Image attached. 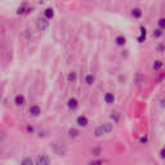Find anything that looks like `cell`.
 Listing matches in <instances>:
<instances>
[{
	"instance_id": "cell-1",
	"label": "cell",
	"mask_w": 165,
	"mask_h": 165,
	"mask_svg": "<svg viewBox=\"0 0 165 165\" xmlns=\"http://www.w3.org/2000/svg\"><path fill=\"white\" fill-rule=\"evenodd\" d=\"M52 150L53 152L58 156H65L66 152H67V147H66L63 143H59V142H54L52 143Z\"/></svg>"
},
{
	"instance_id": "cell-2",
	"label": "cell",
	"mask_w": 165,
	"mask_h": 165,
	"mask_svg": "<svg viewBox=\"0 0 165 165\" xmlns=\"http://www.w3.org/2000/svg\"><path fill=\"white\" fill-rule=\"evenodd\" d=\"M111 130H112V125H111V124H103V125L97 126V128H96V132H94V134H96L97 137H100V135H102V134L110 133Z\"/></svg>"
},
{
	"instance_id": "cell-3",
	"label": "cell",
	"mask_w": 165,
	"mask_h": 165,
	"mask_svg": "<svg viewBox=\"0 0 165 165\" xmlns=\"http://www.w3.org/2000/svg\"><path fill=\"white\" fill-rule=\"evenodd\" d=\"M49 164H51V160H49V157L45 155V153L39 155L36 157V165H49Z\"/></svg>"
},
{
	"instance_id": "cell-4",
	"label": "cell",
	"mask_w": 165,
	"mask_h": 165,
	"mask_svg": "<svg viewBox=\"0 0 165 165\" xmlns=\"http://www.w3.org/2000/svg\"><path fill=\"white\" fill-rule=\"evenodd\" d=\"M76 121H78V125H79V126H86V125H88V119H86L85 116H79Z\"/></svg>"
},
{
	"instance_id": "cell-5",
	"label": "cell",
	"mask_w": 165,
	"mask_h": 165,
	"mask_svg": "<svg viewBox=\"0 0 165 165\" xmlns=\"http://www.w3.org/2000/svg\"><path fill=\"white\" fill-rule=\"evenodd\" d=\"M67 104H68V107H70L71 110H75L76 107H78V101H76L75 98H70L68 102H67Z\"/></svg>"
},
{
	"instance_id": "cell-6",
	"label": "cell",
	"mask_w": 165,
	"mask_h": 165,
	"mask_svg": "<svg viewBox=\"0 0 165 165\" xmlns=\"http://www.w3.org/2000/svg\"><path fill=\"white\" fill-rule=\"evenodd\" d=\"M104 101H106V103H114L115 97H114L112 93H106V96H104Z\"/></svg>"
},
{
	"instance_id": "cell-7",
	"label": "cell",
	"mask_w": 165,
	"mask_h": 165,
	"mask_svg": "<svg viewBox=\"0 0 165 165\" xmlns=\"http://www.w3.org/2000/svg\"><path fill=\"white\" fill-rule=\"evenodd\" d=\"M14 103L17 104V106H22V104L25 103V97L23 96H17L14 98Z\"/></svg>"
},
{
	"instance_id": "cell-8",
	"label": "cell",
	"mask_w": 165,
	"mask_h": 165,
	"mask_svg": "<svg viewBox=\"0 0 165 165\" xmlns=\"http://www.w3.org/2000/svg\"><path fill=\"white\" fill-rule=\"evenodd\" d=\"M30 114L32 116H37V115L40 114V108L37 106H32V107H30Z\"/></svg>"
},
{
	"instance_id": "cell-9",
	"label": "cell",
	"mask_w": 165,
	"mask_h": 165,
	"mask_svg": "<svg viewBox=\"0 0 165 165\" xmlns=\"http://www.w3.org/2000/svg\"><path fill=\"white\" fill-rule=\"evenodd\" d=\"M21 165H34V163H32V160H31L30 157H26V159H23V160H22Z\"/></svg>"
},
{
	"instance_id": "cell-10",
	"label": "cell",
	"mask_w": 165,
	"mask_h": 165,
	"mask_svg": "<svg viewBox=\"0 0 165 165\" xmlns=\"http://www.w3.org/2000/svg\"><path fill=\"white\" fill-rule=\"evenodd\" d=\"M85 81H86V84L92 85L93 82H94V76H93V75H88V76H86V79H85Z\"/></svg>"
},
{
	"instance_id": "cell-11",
	"label": "cell",
	"mask_w": 165,
	"mask_h": 165,
	"mask_svg": "<svg viewBox=\"0 0 165 165\" xmlns=\"http://www.w3.org/2000/svg\"><path fill=\"white\" fill-rule=\"evenodd\" d=\"M116 44H118V45H124V44H125V37H123V36L116 37Z\"/></svg>"
},
{
	"instance_id": "cell-12",
	"label": "cell",
	"mask_w": 165,
	"mask_h": 165,
	"mask_svg": "<svg viewBox=\"0 0 165 165\" xmlns=\"http://www.w3.org/2000/svg\"><path fill=\"white\" fill-rule=\"evenodd\" d=\"M160 67H161V61H156L155 63H153V68L155 70H159Z\"/></svg>"
},
{
	"instance_id": "cell-13",
	"label": "cell",
	"mask_w": 165,
	"mask_h": 165,
	"mask_svg": "<svg viewBox=\"0 0 165 165\" xmlns=\"http://www.w3.org/2000/svg\"><path fill=\"white\" fill-rule=\"evenodd\" d=\"M78 134H79L78 130H75V129H71V130H70V135H71V137H76Z\"/></svg>"
},
{
	"instance_id": "cell-14",
	"label": "cell",
	"mask_w": 165,
	"mask_h": 165,
	"mask_svg": "<svg viewBox=\"0 0 165 165\" xmlns=\"http://www.w3.org/2000/svg\"><path fill=\"white\" fill-rule=\"evenodd\" d=\"M102 164H103V161H102V160H96V161L89 163V165H102Z\"/></svg>"
},
{
	"instance_id": "cell-15",
	"label": "cell",
	"mask_w": 165,
	"mask_h": 165,
	"mask_svg": "<svg viewBox=\"0 0 165 165\" xmlns=\"http://www.w3.org/2000/svg\"><path fill=\"white\" fill-rule=\"evenodd\" d=\"M75 79H76V75H75V74H70V75H68V80H70V81H74Z\"/></svg>"
},
{
	"instance_id": "cell-16",
	"label": "cell",
	"mask_w": 165,
	"mask_h": 165,
	"mask_svg": "<svg viewBox=\"0 0 165 165\" xmlns=\"http://www.w3.org/2000/svg\"><path fill=\"white\" fill-rule=\"evenodd\" d=\"M160 157H161V159H165V147L160 151Z\"/></svg>"
},
{
	"instance_id": "cell-17",
	"label": "cell",
	"mask_w": 165,
	"mask_h": 165,
	"mask_svg": "<svg viewBox=\"0 0 165 165\" xmlns=\"http://www.w3.org/2000/svg\"><path fill=\"white\" fill-rule=\"evenodd\" d=\"M161 106H163V107H165V100H163V101H161Z\"/></svg>"
}]
</instances>
